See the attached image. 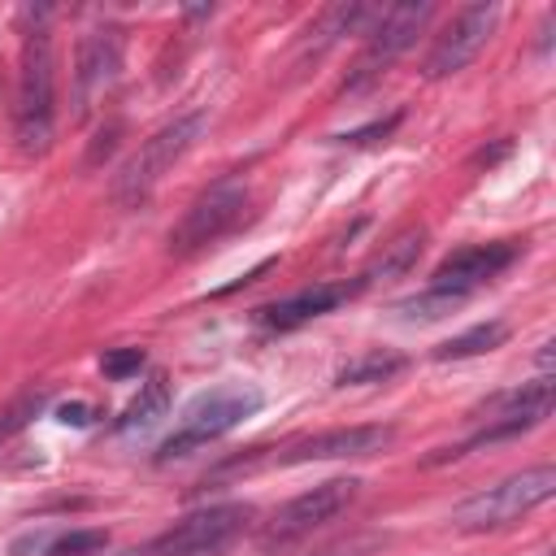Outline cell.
<instances>
[{"label": "cell", "mask_w": 556, "mask_h": 556, "mask_svg": "<svg viewBox=\"0 0 556 556\" xmlns=\"http://www.w3.org/2000/svg\"><path fill=\"white\" fill-rule=\"evenodd\" d=\"M126 56V39L117 26H96L83 35L78 56H74V117L83 122L117 83Z\"/></svg>", "instance_id": "obj_8"}, {"label": "cell", "mask_w": 556, "mask_h": 556, "mask_svg": "<svg viewBox=\"0 0 556 556\" xmlns=\"http://www.w3.org/2000/svg\"><path fill=\"white\" fill-rule=\"evenodd\" d=\"M508 339V326L504 321H482V326H469L465 334H452L434 348V361H465V356H482L491 348H500Z\"/></svg>", "instance_id": "obj_19"}, {"label": "cell", "mask_w": 556, "mask_h": 556, "mask_svg": "<svg viewBox=\"0 0 556 556\" xmlns=\"http://www.w3.org/2000/svg\"><path fill=\"white\" fill-rule=\"evenodd\" d=\"M552 413V378L543 374L539 382L521 387V391H508L491 404V426L482 434H473L465 447H478V443H491V439H508V434H521V430H534L543 417ZM465 447H456L452 456H460Z\"/></svg>", "instance_id": "obj_12"}, {"label": "cell", "mask_w": 556, "mask_h": 556, "mask_svg": "<svg viewBox=\"0 0 556 556\" xmlns=\"http://www.w3.org/2000/svg\"><path fill=\"white\" fill-rule=\"evenodd\" d=\"M365 17H374V9H365V4H330V9H326V13L304 30V35H308V39H304V56H313V61H317V56H321L339 35L356 30Z\"/></svg>", "instance_id": "obj_16"}, {"label": "cell", "mask_w": 556, "mask_h": 556, "mask_svg": "<svg viewBox=\"0 0 556 556\" xmlns=\"http://www.w3.org/2000/svg\"><path fill=\"white\" fill-rule=\"evenodd\" d=\"M356 491H361V478H330V482H317L313 491L287 500V504L274 513L265 539H269V543H287V539H300V534L326 526L330 517H339V513L356 500Z\"/></svg>", "instance_id": "obj_10"}, {"label": "cell", "mask_w": 556, "mask_h": 556, "mask_svg": "<svg viewBox=\"0 0 556 556\" xmlns=\"http://www.w3.org/2000/svg\"><path fill=\"white\" fill-rule=\"evenodd\" d=\"M243 208H248V187H243L239 178L213 182L208 191H200V195L187 204V213H182L178 226L169 230V252H174V256H191V252L217 243V239L243 217Z\"/></svg>", "instance_id": "obj_6"}, {"label": "cell", "mask_w": 556, "mask_h": 556, "mask_svg": "<svg viewBox=\"0 0 556 556\" xmlns=\"http://www.w3.org/2000/svg\"><path fill=\"white\" fill-rule=\"evenodd\" d=\"M43 404H48V387H26L22 395H13V400L0 408V443L13 439L30 417H39Z\"/></svg>", "instance_id": "obj_21"}, {"label": "cell", "mask_w": 556, "mask_h": 556, "mask_svg": "<svg viewBox=\"0 0 556 556\" xmlns=\"http://www.w3.org/2000/svg\"><path fill=\"white\" fill-rule=\"evenodd\" d=\"M100 369L104 378H130L143 369V348H117V352H104L100 356Z\"/></svg>", "instance_id": "obj_23"}, {"label": "cell", "mask_w": 556, "mask_h": 556, "mask_svg": "<svg viewBox=\"0 0 556 556\" xmlns=\"http://www.w3.org/2000/svg\"><path fill=\"white\" fill-rule=\"evenodd\" d=\"M117 135H122V126H117V122H109V126H104V130H100V135L91 139V152H87V165H100V161H104V156H109V152L117 148Z\"/></svg>", "instance_id": "obj_25"}, {"label": "cell", "mask_w": 556, "mask_h": 556, "mask_svg": "<svg viewBox=\"0 0 556 556\" xmlns=\"http://www.w3.org/2000/svg\"><path fill=\"white\" fill-rule=\"evenodd\" d=\"M104 547H109V530H96V526H87V530H56L48 556H100Z\"/></svg>", "instance_id": "obj_22"}, {"label": "cell", "mask_w": 556, "mask_h": 556, "mask_svg": "<svg viewBox=\"0 0 556 556\" xmlns=\"http://www.w3.org/2000/svg\"><path fill=\"white\" fill-rule=\"evenodd\" d=\"M204 126H208V113H204V109H191V113L165 122L152 139H143V148H139V152L122 165V174H117V187H113L117 204H139V200H148V195L156 191V182L195 148V139L204 135Z\"/></svg>", "instance_id": "obj_2"}, {"label": "cell", "mask_w": 556, "mask_h": 556, "mask_svg": "<svg viewBox=\"0 0 556 556\" xmlns=\"http://www.w3.org/2000/svg\"><path fill=\"white\" fill-rule=\"evenodd\" d=\"M400 369H408V356H404V352H395V348H369V352H361L356 361H348V365L334 374V382H339V387H365V382H387V378H395Z\"/></svg>", "instance_id": "obj_17"}, {"label": "cell", "mask_w": 556, "mask_h": 556, "mask_svg": "<svg viewBox=\"0 0 556 556\" xmlns=\"http://www.w3.org/2000/svg\"><path fill=\"white\" fill-rule=\"evenodd\" d=\"M500 22V4H465L452 13V22L434 35V48L426 56V78H447L456 70H465L491 39Z\"/></svg>", "instance_id": "obj_9"}, {"label": "cell", "mask_w": 556, "mask_h": 556, "mask_svg": "<svg viewBox=\"0 0 556 556\" xmlns=\"http://www.w3.org/2000/svg\"><path fill=\"white\" fill-rule=\"evenodd\" d=\"M395 122H400V113H395V117H387V122H374V126H365V130H352V135H343V139H348V143H365V139L391 135V130H395Z\"/></svg>", "instance_id": "obj_26"}, {"label": "cell", "mask_w": 556, "mask_h": 556, "mask_svg": "<svg viewBox=\"0 0 556 556\" xmlns=\"http://www.w3.org/2000/svg\"><path fill=\"white\" fill-rule=\"evenodd\" d=\"M395 439L391 426H343L313 434L304 443H291L282 452V465H304V460H348V456H374Z\"/></svg>", "instance_id": "obj_13"}, {"label": "cell", "mask_w": 556, "mask_h": 556, "mask_svg": "<svg viewBox=\"0 0 556 556\" xmlns=\"http://www.w3.org/2000/svg\"><path fill=\"white\" fill-rule=\"evenodd\" d=\"M252 521L248 504H217V508H200L191 517H182L178 526H169L165 534H156L152 543L135 547L130 556H222L243 526Z\"/></svg>", "instance_id": "obj_5"}, {"label": "cell", "mask_w": 556, "mask_h": 556, "mask_svg": "<svg viewBox=\"0 0 556 556\" xmlns=\"http://www.w3.org/2000/svg\"><path fill=\"white\" fill-rule=\"evenodd\" d=\"M56 417H61L65 426H87V421H91V408H87V404H65Z\"/></svg>", "instance_id": "obj_27"}, {"label": "cell", "mask_w": 556, "mask_h": 556, "mask_svg": "<svg viewBox=\"0 0 556 556\" xmlns=\"http://www.w3.org/2000/svg\"><path fill=\"white\" fill-rule=\"evenodd\" d=\"M421 248H426V230H404V235H395L391 243H382V252L374 256V265L356 278L361 287H369V282H391V278H404L413 265H417V256H421Z\"/></svg>", "instance_id": "obj_15"}, {"label": "cell", "mask_w": 556, "mask_h": 556, "mask_svg": "<svg viewBox=\"0 0 556 556\" xmlns=\"http://www.w3.org/2000/svg\"><path fill=\"white\" fill-rule=\"evenodd\" d=\"M56 130V56L48 26H30L22 35L17 61V104H13V135L26 156H43Z\"/></svg>", "instance_id": "obj_1"}, {"label": "cell", "mask_w": 556, "mask_h": 556, "mask_svg": "<svg viewBox=\"0 0 556 556\" xmlns=\"http://www.w3.org/2000/svg\"><path fill=\"white\" fill-rule=\"evenodd\" d=\"M356 287H361V282H352V287H348V282H317V287H304V291H295V295H287V300H274V304L256 308V321L269 326V330H295V326H304V321L330 313L334 304H343Z\"/></svg>", "instance_id": "obj_14"}, {"label": "cell", "mask_w": 556, "mask_h": 556, "mask_svg": "<svg viewBox=\"0 0 556 556\" xmlns=\"http://www.w3.org/2000/svg\"><path fill=\"white\" fill-rule=\"evenodd\" d=\"M165 408H169V378H165V374H152V378L139 387V395L130 400V408L122 413L117 430H148L152 421L165 417Z\"/></svg>", "instance_id": "obj_18"}, {"label": "cell", "mask_w": 556, "mask_h": 556, "mask_svg": "<svg viewBox=\"0 0 556 556\" xmlns=\"http://www.w3.org/2000/svg\"><path fill=\"white\" fill-rule=\"evenodd\" d=\"M460 304H465V295H456V291H439V287H426L421 295L400 300V304H395V313H404V317H413V321H434V317L456 313Z\"/></svg>", "instance_id": "obj_20"}, {"label": "cell", "mask_w": 556, "mask_h": 556, "mask_svg": "<svg viewBox=\"0 0 556 556\" xmlns=\"http://www.w3.org/2000/svg\"><path fill=\"white\" fill-rule=\"evenodd\" d=\"M430 13H434L430 0H400V4H391V9H382V13H374V26L365 30V35H369V39H365V52H361L356 74H352L348 83L356 87V83L382 74L400 52H408L413 39L426 30Z\"/></svg>", "instance_id": "obj_7"}, {"label": "cell", "mask_w": 556, "mask_h": 556, "mask_svg": "<svg viewBox=\"0 0 556 556\" xmlns=\"http://www.w3.org/2000/svg\"><path fill=\"white\" fill-rule=\"evenodd\" d=\"M378 543H382L378 534H352V539H339V543H330L321 552H308V556H369Z\"/></svg>", "instance_id": "obj_24"}, {"label": "cell", "mask_w": 556, "mask_h": 556, "mask_svg": "<svg viewBox=\"0 0 556 556\" xmlns=\"http://www.w3.org/2000/svg\"><path fill=\"white\" fill-rule=\"evenodd\" d=\"M261 404H265V395H261V387H252V382H226V387H213V391L195 395V400L187 404V413H182V426L161 443V460L187 456L191 447H200V443H208V439L235 430V426H239L243 417H252Z\"/></svg>", "instance_id": "obj_3"}, {"label": "cell", "mask_w": 556, "mask_h": 556, "mask_svg": "<svg viewBox=\"0 0 556 556\" xmlns=\"http://www.w3.org/2000/svg\"><path fill=\"white\" fill-rule=\"evenodd\" d=\"M517 252H521V248H517L513 239H500V243H469V248H460V252H452V256L439 261L430 287L456 291V295L469 300V291H478L482 282H491L495 274H504V269L517 261Z\"/></svg>", "instance_id": "obj_11"}, {"label": "cell", "mask_w": 556, "mask_h": 556, "mask_svg": "<svg viewBox=\"0 0 556 556\" xmlns=\"http://www.w3.org/2000/svg\"><path fill=\"white\" fill-rule=\"evenodd\" d=\"M552 491H556V469L552 465H534L526 473H513V478H504V482H495V486L460 500L452 508V526L456 530H495V526H508L521 513H530L543 500H552Z\"/></svg>", "instance_id": "obj_4"}]
</instances>
